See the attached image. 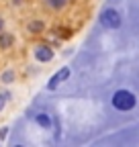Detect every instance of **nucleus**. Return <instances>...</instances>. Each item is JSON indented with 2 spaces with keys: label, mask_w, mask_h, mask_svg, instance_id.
<instances>
[{
  "label": "nucleus",
  "mask_w": 139,
  "mask_h": 147,
  "mask_svg": "<svg viewBox=\"0 0 139 147\" xmlns=\"http://www.w3.org/2000/svg\"><path fill=\"white\" fill-rule=\"evenodd\" d=\"M12 78H14V74H12V71H4V74H2V82H10Z\"/></svg>",
  "instance_id": "obj_9"
},
{
  "label": "nucleus",
  "mask_w": 139,
  "mask_h": 147,
  "mask_svg": "<svg viewBox=\"0 0 139 147\" xmlns=\"http://www.w3.org/2000/svg\"><path fill=\"white\" fill-rule=\"evenodd\" d=\"M67 76H70V67H63V69H59V71L55 74V76L49 80L47 88H49V90H55V88H57V86H59V84H61V82H63Z\"/></svg>",
  "instance_id": "obj_3"
},
{
  "label": "nucleus",
  "mask_w": 139,
  "mask_h": 147,
  "mask_svg": "<svg viewBox=\"0 0 139 147\" xmlns=\"http://www.w3.org/2000/svg\"><path fill=\"white\" fill-rule=\"evenodd\" d=\"M2 27H4V21H2V18H0V33H2Z\"/></svg>",
  "instance_id": "obj_11"
},
{
  "label": "nucleus",
  "mask_w": 139,
  "mask_h": 147,
  "mask_svg": "<svg viewBox=\"0 0 139 147\" xmlns=\"http://www.w3.org/2000/svg\"><path fill=\"white\" fill-rule=\"evenodd\" d=\"M35 57H37L39 61H49L51 57H53V51H51L47 45H39L37 49H35Z\"/></svg>",
  "instance_id": "obj_4"
},
{
  "label": "nucleus",
  "mask_w": 139,
  "mask_h": 147,
  "mask_svg": "<svg viewBox=\"0 0 139 147\" xmlns=\"http://www.w3.org/2000/svg\"><path fill=\"white\" fill-rule=\"evenodd\" d=\"M35 121H37V125H41V127H49L51 125V121H49V117L45 115V113H41V115H37V117H35Z\"/></svg>",
  "instance_id": "obj_6"
},
{
  "label": "nucleus",
  "mask_w": 139,
  "mask_h": 147,
  "mask_svg": "<svg viewBox=\"0 0 139 147\" xmlns=\"http://www.w3.org/2000/svg\"><path fill=\"white\" fill-rule=\"evenodd\" d=\"M47 4H49L51 8H61V6L65 4V0H47Z\"/></svg>",
  "instance_id": "obj_8"
},
{
  "label": "nucleus",
  "mask_w": 139,
  "mask_h": 147,
  "mask_svg": "<svg viewBox=\"0 0 139 147\" xmlns=\"http://www.w3.org/2000/svg\"><path fill=\"white\" fill-rule=\"evenodd\" d=\"M113 106L117 110H131L135 106V94L129 90H117L113 94Z\"/></svg>",
  "instance_id": "obj_1"
},
{
  "label": "nucleus",
  "mask_w": 139,
  "mask_h": 147,
  "mask_svg": "<svg viewBox=\"0 0 139 147\" xmlns=\"http://www.w3.org/2000/svg\"><path fill=\"white\" fill-rule=\"evenodd\" d=\"M12 35L10 33H0V47H2V49H8L10 45H12Z\"/></svg>",
  "instance_id": "obj_5"
},
{
  "label": "nucleus",
  "mask_w": 139,
  "mask_h": 147,
  "mask_svg": "<svg viewBox=\"0 0 139 147\" xmlns=\"http://www.w3.org/2000/svg\"><path fill=\"white\" fill-rule=\"evenodd\" d=\"M4 102H6V96H0V110H2V106H4Z\"/></svg>",
  "instance_id": "obj_10"
},
{
  "label": "nucleus",
  "mask_w": 139,
  "mask_h": 147,
  "mask_svg": "<svg viewBox=\"0 0 139 147\" xmlns=\"http://www.w3.org/2000/svg\"><path fill=\"white\" fill-rule=\"evenodd\" d=\"M29 31H31V33H39V31H43V23H29Z\"/></svg>",
  "instance_id": "obj_7"
},
{
  "label": "nucleus",
  "mask_w": 139,
  "mask_h": 147,
  "mask_svg": "<svg viewBox=\"0 0 139 147\" xmlns=\"http://www.w3.org/2000/svg\"><path fill=\"white\" fill-rule=\"evenodd\" d=\"M100 23L107 29H117V27H121V14L115 8H107L100 14Z\"/></svg>",
  "instance_id": "obj_2"
}]
</instances>
